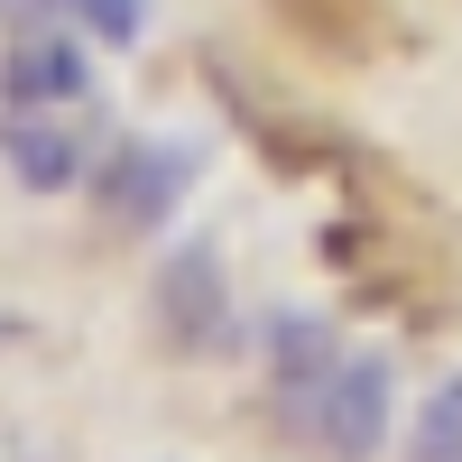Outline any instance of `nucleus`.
Masks as SVG:
<instances>
[{
  "label": "nucleus",
  "mask_w": 462,
  "mask_h": 462,
  "mask_svg": "<svg viewBox=\"0 0 462 462\" xmlns=\"http://www.w3.org/2000/svg\"><path fill=\"white\" fill-rule=\"evenodd\" d=\"M84 47H74V37H56V28H19V47H10V65H0V102H84Z\"/></svg>",
  "instance_id": "20e7f679"
},
{
  "label": "nucleus",
  "mask_w": 462,
  "mask_h": 462,
  "mask_svg": "<svg viewBox=\"0 0 462 462\" xmlns=\"http://www.w3.org/2000/svg\"><path fill=\"white\" fill-rule=\"evenodd\" d=\"M204 176V148L195 139H121L111 148V167L93 176V195H102V222H121V231H158L176 204H185V185Z\"/></svg>",
  "instance_id": "f257e3e1"
},
{
  "label": "nucleus",
  "mask_w": 462,
  "mask_h": 462,
  "mask_svg": "<svg viewBox=\"0 0 462 462\" xmlns=\"http://www.w3.org/2000/svg\"><path fill=\"white\" fill-rule=\"evenodd\" d=\"M416 462H462V389L416 416Z\"/></svg>",
  "instance_id": "6e6552de"
},
{
  "label": "nucleus",
  "mask_w": 462,
  "mask_h": 462,
  "mask_svg": "<svg viewBox=\"0 0 462 462\" xmlns=\"http://www.w3.org/2000/svg\"><path fill=\"white\" fill-rule=\"evenodd\" d=\"M0 167H10V185H28V195H65V185H84L93 148L56 121V102H37V111L10 102L0 111Z\"/></svg>",
  "instance_id": "7ed1b4c3"
},
{
  "label": "nucleus",
  "mask_w": 462,
  "mask_h": 462,
  "mask_svg": "<svg viewBox=\"0 0 462 462\" xmlns=\"http://www.w3.org/2000/svg\"><path fill=\"white\" fill-rule=\"evenodd\" d=\"M333 370H342L333 324H315V315H278V324H268V379H278V407H287V416L315 407Z\"/></svg>",
  "instance_id": "423d86ee"
},
{
  "label": "nucleus",
  "mask_w": 462,
  "mask_h": 462,
  "mask_svg": "<svg viewBox=\"0 0 462 462\" xmlns=\"http://www.w3.org/2000/svg\"><path fill=\"white\" fill-rule=\"evenodd\" d=\"M158 305H167V333L176 342H213L222 333V250L204 241V231L158 268Z\"/></svg>",
  "instance_id": "39448f33"
},
{
  "label": "nucleus",
  "mask_w": 462,
  "mask_h": 462,
  "mask_svg": "<svg viewBox=\"0 0 462 462\" xmlns=\"http://www.w3.org/2000/svg\"><path fill=\"white\" fill-rule=\"evenodd\" d=\"M47 10H65V0H0V19H19V28H37Z\"/></svg>",
  "instance_id": "1a4fd4ad"
},
{
  "label": "nucleus",
  "mask_w": 462,
  "mask_h": 462,
  "mask_svg": "<svg viewBox=\"0 0 462 462\" xmlns=\"http://www.w3.org/2000/svg\"><path fill=\"white\" fill-rule=\"evenodd\" d=\"M65 10L84 19L111 56H121V47H139V28H148V0H65Z\"/></svg>",
  "instance_id": "0eeeda50"
},
{
  "label": "nucleus",
  "mask_w": 462,
  "mask_h": 462,
  "mask_svg": "<svg viewBox=\"0 0 462 462\" xmlns=\"http://www.w3.org/2000/svg\"><path fill=\"white\" fill-rule=\"evenodd\" d=\"M296 426L333 462H370L379 435H389V361H379V352H342V370L324 379V398L305 407Z\"/></svg>",
  "instance_id": "f03ea898"
}]
</instances>
